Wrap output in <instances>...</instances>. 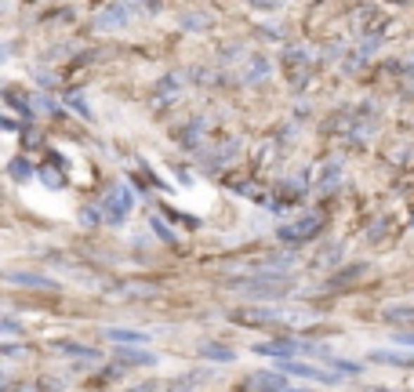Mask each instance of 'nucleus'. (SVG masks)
I'll return each instance as SVG.
<instances>
[{
	"mask_svg": "<svg viewBox=\"0 0 414 392\" xmlns=\"http://www.w3.org/2000/svg\"><path fill=\"white\" fill-rule=\"evenodd\" d=\"M280 370H283L287 378H291V374H295V378H313V381H320V385H338V381H342V374H331V370H320V367L302 363V360H283Z\"/></svg>",
	"mask_w": 414,
	"mask_h": 392,
	"instance_id": "f257e3e1",
	"label": "nucleus"
},
{
	"mask_svg": "<svg viewBox=\"0 0 414 392\" xmlns=\"http://www.w3.org/2000/svg\"><path fill=\"white\" fill-rule=\"evenodd\" d=\"M105 338L117 341V345H145V341H149V334H142V331H127V327H109Z\"/></svg>",
	"mask_w": 414,
	"mask_h": 392,
	"instance_id": "20e7f679",
	"label": "nucleus"
},
{
	"mask_svg": "<svg viewBox=\"0 0 414 392\" xmlns=\"http://www.w3.org/2000/svg\"><path fill=\"white\" fill-rule=\"evenodd\" d=\"M254 388L258 392H305V388H291L287 374H276V370H261V374H254Z\"/></svg>",
	"mask_w": 414,
	"mask_h": 392,
	"instance_id": "f03ea898",
	"label": "nucleus"
},
{
	"mask_svg": "<svg viewBox=\"0 0 414 392\" xmlns=\"http://www.w3.org/2000/svg\"><path fill=\"white\" fill-rule=\"evenodd\" d=\"M58 353H70V356H84V360H98L95 348H84V345H55Z\"/></svg>",
	"mask_w": 414,
	"mask_h": 392,
	"instance_id": "6e6552de",
	"label": "nucleus"
},
{
	"mask_svg": "<svg viewBox=\"0 0 414 392\" xmlns=\"http://www.w3.org/2000/svg\"><path fill=\"white\" fill-rule=\"evenodd\" d=\"M11 283H22V287H55L51 280H44V276H33V273H8Z\"/></svg>",
	"mask_w": 414,
	"mask_h": 392,
	"instance_id": "0eeeda50",
	"label": "nucleus"
},
{
	"mask_svg": "<svg viewBox=\"0 0 414 392\" xmlns=\"http://www.w3.org/2000/svg\"><path fill=\"white\" fill-rule=\"evenodd\" d=\"M131 204H135V196H131L127 185H117L113 192H109V214H113V222H124L127 211H131Z\"/></svg>",
	"mask_w": 414,
	"mask_h": 392,
	"instance_id": "7ed1b4c3",
	"label": "nucleus"
},
{
	"mask_svg": "<svg viewBox=\"0 0 414 392\" xmlns=\"http://www.w3.org/2000/svg\"><path fill=\"white\" fill-rule=\"evenodd\" d=\"M392 341H396V345H403V348H414V334H396Z\"/></svg>",
	"mask_w": 414,
	"mask_h": 392,
	"instance_id": "9d476101",
	"label": "nucleus"
},
{
	"mask_svg": "<svg viewBox=\"0 0 414 392\" xmlns=\"http://www.w3.org/2000/svg\"><path fill=\"white\" fill-rule=\"evenodd\" d=\"M316 226H320V218L309 214V218H302L295 229H280V236H283V240H309V236L316 233Z\"/></svg>",
	"mask_w": 414,
	"mask_h": 392,
	"instance_id": "39448f33",
	"label": "nucleus"
},
{
	"mask_svg": "<svg viewBox=\"0 0 414 392\" xmlns=\"http://www.w3.org/2000/svg\"><path fill=\"white\" fill-rule=\"evenodd\" d=\"M120 360H124V363H142V367H153V363H157L149 353H120Z\"/></svg>",
	"mask_w": 414,
	"mask_h": 392,
	"instance_id": "1a4fd4ad",
	"label": "nucleus"
},
{
	"mask_svg": "<svg viewBox=\"0 0 414 392\" xmlns=\"http://www.w3.org/2000/svg\"><path fill=\"white\" fill-rule=\"evenodd\" d=\"M200 356H204V360H218V363H229V360H233V348L214 345V341H204V345H200Z\"/></svg>",
	"mask_w": 414,
	"mask_h": 392,
	"instance_id": "423d86ee",
	"label": "nucleus"
}]
</instances>
